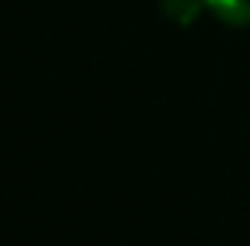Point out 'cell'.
I'll return each mask as SVG.
<instances>
[{
    "instance_id": "6da1fadb",
    "label": "cell",
    "mask_w": 250,
    "mask_h": 246,
    "mask_svg": "<svg viewBox=\"0 0 250 246\" xmlns=\"http://www.w3.org/2000/svg\"><path fill=\"white\" fill-rule=\"evenodd\" d=\"M207 14L227 27H250V0H207Z\"/></svg>"
},
{
    "instance_id": "7a4b0ae2",
    "label": "cell",
    "mask_w": 250,
    "mask_h": 246,
    "mask_svg": "<svg viewBox=\"0 0 250 246\" xmlns=\"http://www.w3.org/2000/svg\"><path fill=\"white\" fill-rule=\"evenodd\" d=\"M163 14L169 20H176L179 27H189L203 10H207V0H159Z\"/></svg>"
}]
</instances>
